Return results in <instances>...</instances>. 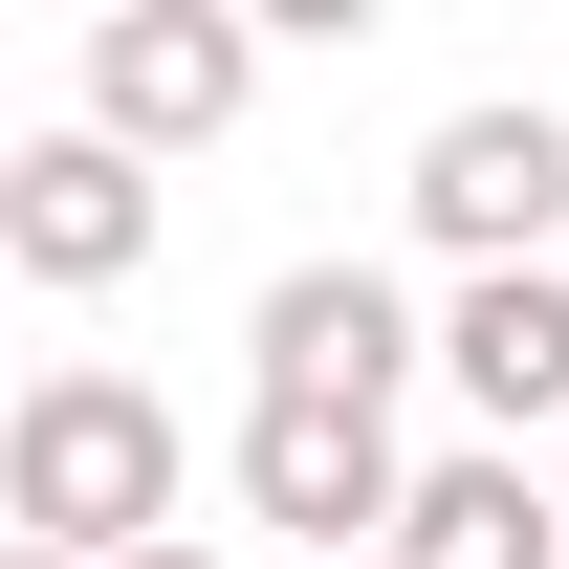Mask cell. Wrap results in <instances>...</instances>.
<instances>
[{"instance_id": "cell-1", "label": "cell", "mask_w": 569, "mask_h": 569, "mask_svg": "<svg viewBox=\"0 0 569 569\" xmlns=\"http://www.w3.org/2000/svg\"><path fill=\"white\" fill-rule=\"evenodd\" d=\"M0 548H67V569L176 548V395L110 372V351L22 372V417H0Z\"/></svg>"}, {"instance_id": "cell-2", "label": "cell", "mask_w": 569, "mask_h": 569, "mask_svg": "<svg viewBox=\"0 0 569 569\" xmlns=\"http://www.w3.org/2000/svg\"><path fill=\"white\" fill-rule=\"evenodd\" d=\"M417 241H438L460 284L569 263V110H548V88H482V110L417 132Z\"/></svg>"}, {"instance_id": "cell-3", "label": "cell", "mask_w": 569, "mask_h": 569, "mask_svg": "<svg viewBox=\"0 0 569 569\" xmlns=\"http://www.w3.org/2000/svg\"><path fill=\"white\" fill-rule=\"evenodd\" d=\"M263 110V22L241 0H110L88 22V132L110 153H219Z\"/></svg>"}, {"instance_id": "cell-4", "label": "cell", "mask_w": 569, "mask_h": 569, "mask_svg": "<svg viewBox=\"0 0 569 569\" xmlns=\"http://www.w3.org/2000/svg\"><path fill=\"white\" fill-rule=\"evenodd\" d=\"M241 503H263L307 569H372L417 526V460H395V417H351V395H241Z\"/></svg>"}, {"instance_id": "cell-5", "label": "cell", "mask_w": 569, "mask_h": 569, "mask_svg": "<svg viewBox=\"0 0 569 569\" xmlns=\"http://www.w3.org/2000/svg\"><path fill=\"white\" fill-rule=\"evenodd\" d=\"M241 372H263V395H351V417H395V395L438 372V307H417L395 263H284L263 307H241Z\"/></svg>"}, {"instance_id": "cell-6", "label": "cell", "mask_w": 569, "mask_h": 569, "mask_svg": "<svg viewBox=\"0 0 569 569\" xmlns=\"http://www.w3.org/2000/svg\"><path fill=\"white\" fill-rule=\"evenodd\" d=\"M153 219H176V198H153V153H110V132H22V153H0V263L67 284V307L153 263Z\"/></svg>"}, {"instance_id": "cell-7", "label": "cell", "mask_w": 569, "mask_h": 569, "mask_svg": "<svg viewBox=\"0 0 569 569\" xmlns=\"http://www.w3.org/2000/svg\"><path fill=\"white\" fill-rule=\"evenodd\" d=\"M438 372H460V417L526 460V438H569V263H503L438 307Z\"/></svg>"}, {"instance_id": "cell-8", "label": "cell", "mask_w": 569, "mask_h": 569, "mask_svg": "<svg viewBox=\"0 0 569 569\" xmlns=\"http://www.w3.org/2000/svg\"><path fill=\"white\" fill-rule=\"evenodd\" d=\"M395 569H569V482H548V460H503V438H460V460H417Z\"/></svg>"}, {"instance_id": "cell-9", "label": "cell", "mask_w": 569, "mask_h": 569, "mask_svg": "<svg viewBox=\"0 0 569 569\" xmlns=\"http://www.w3.org/2000/svg\"><path fill=\"white\" fill-rule=\"evenodd\" d=\"M132 569H219V548H198V526H176V548H132Z\"/></svg>"}, {"instance_id": "cell-10", "label": "cell", "mask_w": 569, "mask_h": 569, "mask_svg": "<svg viewBox=\"0 0 569 569\" xmlns=\"http://www.w3.org/2000/svg\"><path fill=\"white\" fill-rule=\"evenodd\" d=\"M0 569H67V548H0Z\"/></svg>"}, {"instance_id": "cell-11", "label": "cell", "mask_w": 569, "mask_h": 569, "mask_svg": "<svg viewBox=\"0 0 569 569\" xmlns=\"http://www.w3.org/2000/svg\"><path fill=\"white\" fill-rule=\"evenodd\" d=\"M548 482H569V438H548Z\"/></svg>"}, {"instance_id": "cell-12", "label": "cell", "mask_w": 569, "mask_h": 569, "mask_svg": "<svg viewBox=\"0 0 569 569\" xmlns=\"http://www.w3.org/2000/svg\"><path fill=\"white\" fill-rule=\"evenodd\" d=\"M372 569H395V548H372Z\"/></svg>"}]
</instances>
